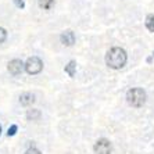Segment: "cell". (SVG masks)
Wrapping results in <instances>:
<instances>
[{
	"instance_id": "6da1fadb",
	"label": "cell",
	"mask_w": 154,
	"mask_h": 154,
	"mask_svg": "<svg viewBox=\"0 0 154 154\" xmlns=\"http://www.w3.org/2000/svg\"><path fill=\"white\" fill-rule=\"evenodd\" d=\"M126 51L121 47H112L106 54V64L112 69H119L126 64Z\"/></svg>"
},
{
	"instance_id": "7a4b0ae2",
	"label": "cell",
	"mask_w": 154,
	"mask_h": 154,
	"mask_svg": "<svg viewBox=\"0 0 154 154\" xmlns=\"http://www.w3.org/2000/svg\"><path fill=\"white\" fill-rule=\"evenodd\" d=\"M126 100L132 107H142L146 103V92L142 88H132L126 93Z\"/></svg>"
},
{
	"instance_id": "3957f363",
	"label": "cell",
	"mask_w": 154,
	"mask_h": 154,
	"mask_svg": "<svg viewBox=\"0 0 154 154\" xmlns=\"http://www.w3.org/2000/svg\"><path fill=\"white\" fill-rule=\"evenodd\" d=\"M42 69H43V63L39 57L32 56V57H29L28 60H26L25 71L28 72L29 75H36V74H39Z\"/></svg>"
},
{
	"instance_id": "277c9868",
	"label": "cell",
	"mask_w": 154,
	"mask_h": 154,
	"mask_svg": "<svg viewBox=\"0 0 154 154\" xmlns=\"http://www.w3.org/2000/svg\"><path fill=\"white\" fill-rule=\"evenodd\" d=\"M94 153L96 154H111V143L107 139H99L94 143Z\"/></svg>"
},
{
	"instance_id": "5b68a950",
	"label": "cell",
	"mask_w": 154,
	"mask_h": 154,
	"mask_svg": "<svg viewBox=\"0 0 154 154\" xmlns=\"http://www.w3.org/2000/svg\"><path fill=\"white\" fill-rule=\"evenodd\" d=\"M8 71H10L11 75H20V74H22V71L25 69V64L22 63L21 60H18V58H15V60H11L10 63H8Z\"/></svg>"
},
{
	"instance_id": "8992f818",
	"label": "cell",
	"mask_w": 154,
	"mask_h": 154,
	"mask_svg": "<svg viewBox=\"0 0 154 154\" xmlns=\"http://www.w3.org/2000/svg\"><path fill=\"white\" fill-rule=\"evenodd\" d=\"M60 40H61V43H63L64 46H72V45L75 43V33L72 32L71 29L64 31V32L61 33V36H60Z\"/></svg>"
},
{
	"instance_id": "52a82bcc",
	"label": "cell",
	"mask_w": 154,
	"mask_h": 154,
	"mask_svg": "<svg viewBox=\"0 0 154 154\" xmlns=\"http://www.w3.org/2000/svg\"><path fill=\"white\" fill-rule=\"evenodd\" d=\"M20 103H21L22 106L28 107V106L35 103V96H33L32 93H22L21 96H20Z\"/></svg>"
},
{
	"instance_id": "ba28073f",
	"label": "cell",
	"mask_w": 154,
	"mask_h": 154,
	"mask_svg": "<svg viewBox=\"0 0 154 154\" xmlns=\"http://www.w3.org/2000/svg\"><path fill=\"white\" fill-rule=\"evenodd\" d=\"M38 3H39V7L43 10H51L56 2L54 0H39Z\"/></svg>"
},
{
	"instance_id": "9c48e42d",
	"label": "cell",
	"mask_w": 154,
	"mask_h": 154,
	"mask_svg": "<svg viewBox=\"0 0 154 154\" xmlns=\"http://www.w3.org/2000/svg\"><path fill=\"white\" fill-rule=\"evenodd\" d=\"M75 68H76V63L75 61H69V64L65 65V72H67L69 76H74L75 75Z\"/></svg>"
},
{
	"instance_id": "30bf717a",
	"label": "cell",
	"mask_w": 154,
	"mask_h": 154,
	"mask_svg": "<svg viewBox=\"0 0 154 154\" xmlns=\"http://www.w3.org/2000/svg\"><path fill=\"white\" fill-rule=\"evenodd\" d=\"M146 28L150 32H154V15L153 14H149L146 17Z\"/></svg>"
},
{
	"instance_id": "8fae6325",
	"label": "cell",
	"mask_w": 154,
	"mask_h": 154,
	"mask_svg": "<svg viewBox=\"0 0 154 154\" xmlns=\"http://www.w3.org/2000/svg\"><path fill=\"white\" fill-rule=\"evenodd\" d=\"M26 118H28V119H38V118H40V111H39V110H28V112H26Z\"/></svg>"
},
{
	"instance_id": "7c38bea8",
	"label": "cell",
	"mask_w": 154,
	"mask_h": 154,
	"mask_svg": "<svg viewBox=\"0 0 154 154\" xmlns=\"http://www.w3.org/2000/svg\"><path fill=\"white\" fill-rule=\"evenodd\" d=\"M6 39H7V32H6V29L0 28V43H3Z\"/></svg>"
},
{
	"instance_id": "4fadbf2b",
	"label": "cell",
	"mask_w": 154,
	"mask_h": 154,
	"mask_svg": "<svg viewBox=\"0 0 154 154\" xmlns=\"http://www.w3.org/2000/svg\"><path fill=\"white\" fill-rule=\"evenodd\" d=\"M15 132H17V125H11V128L8 129L7 135H8V136H14Z\"/></svg>"
},
{
	"instance_id": "5bb4252c",
	"label": "cell",
	"mask_w": 154,
	"mask_h": 154,
	"mask_svg": "<svg viewBox=\"0 0 154 154\" xmlns=\"http://www.w3.org/2000/svg\"><path fill=\"white\" fill-rule=\"evenodd\" d=\"M15 6H17L18 8H24L25 7V3H24V0H14Z\"/></svg>"
},
{
	"instance_id": "9a60e30c",
	"label": "cell",
	"mask_w": 154,
	"mask_h": 154,
	"mask_svg": "<svg viewBox=\"0 0 154 154\" xmlns=\"http://www.w3.org/2000/svg\"><path fill=\"white\" fill-rule=\"evenodd\" d=\"M25 154H42L38 149H35V147H32V149H29V150H26Z\"/></svg>"
},
{
	"instance_id": "2e32d148",
	"label": "cell",
	"mask_w": 154,
	"mask_h": 154,
	"mask_svg": "<svg viewBox=\"0 0 154 154\" xmlns=\"http://www.w3.org/2000/svg\"><path fill=\"white\" fill-rule=\"evenodd\" d=\"M0 135H2V126H0Z\"/></svg>"
}]
</instances>
